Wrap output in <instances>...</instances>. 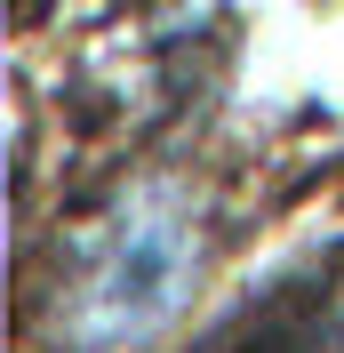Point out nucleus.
<instances>
[{
    "mask_svg": "<svg viewBox=\"0 0 344 353\" xmlns=\"http://www.w3.org/2000/svg\"><path fill=\"white\" fill-rule=\"evenodd\" d=\"M193 289V217L169 193L129 201L112 233H96L72 281V337L80 345H144Z\"/></svg>",
    "mask_w": 344,
    "mask_h": 353,
    "instance_id": "f257e3e1",
    "label": "nucleus"
}]
</instances>
